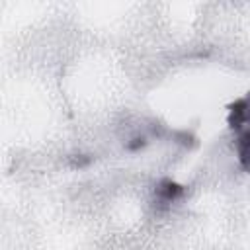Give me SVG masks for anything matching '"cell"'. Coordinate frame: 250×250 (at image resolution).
<instances>
[{"label":"cell","instance_id":"5","mask_svg":"<svg viewBox=\"0 0 250 250\" xmlns=\"http://www.w3.org/2000/svg\"><path fill=\"white\" fill-rule=\"evenodd\" d=\"M133 141H135V143H129V145H127L131 150H137V148L145 146V137H137V139H133Z\"/></svg>","mask_w":250,"mask_h":250},{"label":"cell","instance_id":"3","mask_svg":"<svg viewBox=\"0 0 250 250\" xmlns=\"http://www.w3.org/2000/svg\"><path fill=\"white\" fill-rule=\"evenodd\" d=\"M238 156H240V164L246 170L248 168V131H242V135L238 137Z\"/></svg>","mask_w":250,"mask_h":250},{"label":"cell","instance_id":"2","mask_svg":"<svg viewBox=\"0 0 250 250\" xmlns=\"http://www.w3.org/2000/svg\"><path fill=\"white\" fill-rule=\"evenodd\" d=\"M156 191H158V197H160L162 201L170 203V201H174L176 197H180V195L184 193V188L178 186V184H174V182H170V180H164V182L158 186Z\"/></svg>","mask_w":250,"mask_h":250},{"label":"cell","instance_id":"4","mask_svg":"<svg viewBox=\"0 0 250 250\" xmlns=\"http://www.w3.org/2000/svg\"><path fill=\"white\" fill-rule=\"evenodd\" d=\"M90 156H84V154H80V156H72L70 158V164L74 166V168H82V166H86V164H90Z\"/></svg>","mask_w":250,"mask_h":250},{"label":"cell","instance_id":"1","mask_svg":"<svg viewBox=\"0 0 250 250\" xmlns=\"http://www.w3.org/2000/svg\"><path fill=\"white\" fill-rule=\"evenodd\" d=\"M229 123L232 129H240L244 123H246V100H238L230 105V117H229Z\"/></svg>","mask_w":250,"mask_h":250}]
</instances>
